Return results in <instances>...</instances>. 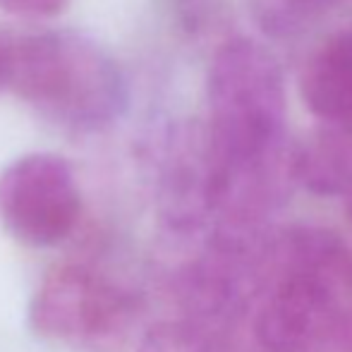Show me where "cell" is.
Here are the masks:
<instances>
[{"label":"cell","mask_w":352,"mask_h":352,"mask_svg":"<svg viewBox=\"0 0 352 352\" xmlns=\"http://www.w3.org/2000/svg\"><path fill=\"white\" fill-rule=\"evenodd\" d=\"M204 122L218 177L223 223L250 226L295 180L287 142L285 79L274 53L254 38H230L213 53Z\"/></svg>","instance_id":"obj_1"},{"label":"cell","mask_w":352,"mask_h":352,"mask_svg":"<svg viewBox=\"0 0 352 352\" xmlns=\"http://www.w3.org/2000/svg\"><path fill=\"white\" fill-rule=\"evenodd\" d=\"M274 278L254 331L266 352H321L352 316V256L324 228H295L278 242Z\"/></svg>","instance_id":"obj_2"},{"label":"cell","mask_w":352,"mask_h":352,"mask_svg":"<svg viewBox=\"0 0 352 352\" xmlns=\"http://www.w3.org/2000/svg\"><path fill=\"white\" fill-rule=\"evenodd\" d=\"M8 87L41 118L72 132L106 130L130 101L116 58L77 32L10 34Z\"/></svg>","instance_id":"obj_3"},{"label":"cell","mask_w":352,"mask_h":352,"mask_svg":"<svg viewBox=\"0 0 352 352\" xmlns=\"http://www.w3.org/2000/svg\"><path fill=\"white\" fill-rule=\"evenodd\" d=\"M29 321L41 338L72 352H122L137 324V302L87 264H63L36 287Z\"/></svg>","instance_id":"obj_4"},{"label":"cell","mask_w":352,"mask_h":352,"mask_svg":"<svg viewBox=\"0 0 352 352\" xmlns=\"http://www.w3.org/2000/svg\"><path fill=\"white\" fill-rule=\"evenodd\" d=\"M82 195L58 153H27L0 173V223L24 245L51 247L79 223Z\"/></svg>","instance_id":"obj_5"},{"label":"cell","mask_w":352,"mask_h":352,"mask_svg":"<svg viewBox=\"0 0 352 352\" xmlns=\"http://www.w3.org/2000/svg\"><path fill=\"white\" fill-rule=\"evenodd\" d=\"M158 206L168 226L195 230L216 213L218 177L204 122H173L156 142Z\"/></svg>","instance_id":"obj_6"},{"label":"cell","mask_w":352,"mask_h":352,"mask_svg":"<svg viewBox=\"0 0 352 352\" xmlns=\"http://www.w3.org/2000/svg\"><path fill=\"white\" fill-rule=\"evenodd\" d=\"M302 98L326 125H352V29L329 36L302 67Z\"/></svg>","instance_id":"obj_7"},{"label":"cell","mask_w":352,"mask_h":352,"mask_svg":"<svg viewBox=\"0 0 352 352\" xmlns=\"http://www.w3.org/2000/svg\"><path fill=\"white\" fill-rule=\"evenodd\" d=\"M295 180L316 195L352 192V125H326L292 158Z\"/></svg>","instance_id":"obj_8"},{"label":"cell","mask_w":352,"mask_h":352,"mask_svg":"<svg viewBox=\"0 0 352 352\" xmlns=\"http://www.w3.org/2000/svg\"><path fill=\"white\" fill-rule=\"evenodd\" d=\"M250 19L264 36L287 41L309 32L338 0H245Z\"/></svg>","instance_id":"obj_9"},{"label":"cell","mask_w":352,"mask_h":352,"mask_svg":"<svg viewBox=\"0 0 352 352\" xmlns=\"http://www.w3.org/2000/svg\"><path fill=\"white\" fill-rule=\"evenodd\" d=\"M137 352H228L221 338L190 321H168L142 338Z\"/></svg>","instance_id":"obj_10"},{"label":"cell","mask_w":352,"mask_h":352,"mask_svg":"<svg viewBox=\"0 0 352 352\" xmlns=\"http://www.w3.org/2000/svg\"><path fill=\"white\" fill-rule=\"evenodd\" d=\"M173 17L187 34H201L221 14L223 0H166Z\"/></svg>","instance_id":"obj_11"},{"label":"cell","mask_w":352,"mask_h":352,"mask_svg":"<svg viewBox=\"0 0 352 352\" xmlns=\"http://www.w3.org/2000/svg\"><path fill=\"white\" fill-rule=\"evenodd\" d=\"M65 5L67 0H0V10L27 19L56 17L65 10Z\"/></svg>","instance_id":"obj_12"},{"label":"cell","mask_w":352,"mask_h":352,"mask_svg":"<svg viewBox=\"0 0 352 352\" xmlns=\"http://www.w3.org/2000/svg\"><path fill=\"white\" fill-rule=\"evenodd\" d=\"M8 58H10V34L0 32V89L8 87Z\"/></svg>","instance_id":"obj_13"},{"label":"cell","mask_w":352,"mask_h":352,"mask_svg":"<svg viewBox=\"0 0 352 352\" xmlns=\"http://www.w3.org/2000/svg\"><path fill=\"white\" fill-rule=\"evenodd\" d=\"M345 343V348H348V352H352V316H350V321H348V326H345V333H343V338H340Z\"/></svg>","instance_id":"obj_14"},{"label":"cell","mask_w":352,"mask_h":352,"mask_svg":"<svg viewBox=\"0 0 352 352\" xmlns=\"http://www.w3.org/2000/svg\"><path fill=\"white\" fill-rule=\"evenodd\" d=\"M348 216H350V223H352V192L348 195Z\"/></svg>","instance_id":"obj_15"}]
</instances>
